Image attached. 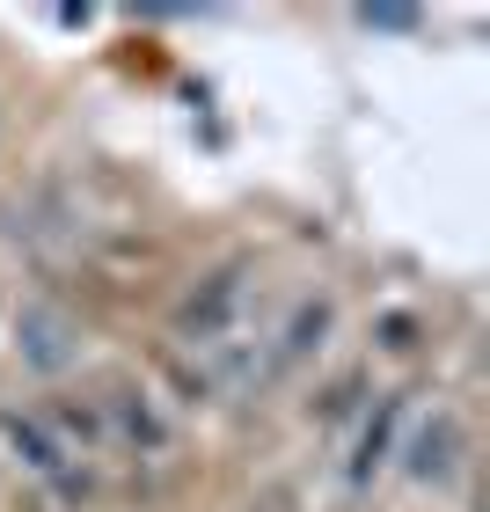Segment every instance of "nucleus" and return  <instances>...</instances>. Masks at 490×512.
<instances>
[{
    "label": "nucleus",
    "mask_w": 490,
    "mask_h": 512,
    "mask_svg": "<svg viewBox=\"0 0 490 512\" xmlns=\"http://www.w3.org/2000/svg\"><path fill=\"white\" fill-rule=\"evenodd\" d=\"M235 300H242V271H213V278H205V286L191 293V300H183V330H191V337H213L220 330V322L227 315H235Z\"/></svg>",
    "instance_id": "nucleus-1"
},
{
    "label": "nucleus",
    "mask_w": 490,
    "mask_h": 512,
    "mask_svg": "<svg viewBox=\"0 0 490 512\" xmlns=\"http://www.w3.org/2000/svg\"><path fill=\"white\" fill-rule=\"evenodd\" d=\"M22 344H30L37 366H66V359H74V330H66L59 315H44V308L22 315Z\"/></svg>",
    "instance_id": "nucleus-2"
},
{
    "label": "nucleus",
    "mask_w": 490,
    "mask_h": 512,
    "mask_svg": "<svg viewBox=\"0 0 490 512\" xmlns=\"http://www.w3.org/2000/svg\"><path fill=\"white\" fill-rule=\"evenodd\" d=\"M454 447H461V425H454V417H439V425L417 439V461H410V469L425 476V483H447V476H454Z\"/></svg>",
    "instance_id": "nucleus-3"
},
{
    "label": "nucleus",
    "mask_w": 490,
    "mask_h": 512,
    "mask_svg": "<svg viewBox=\"0 0 490 512\" xmlns=\"http://www.w3.org/2000/svg\"><path fill=\"white\" fill-rule=\"evenodd\" d=\"M366 22H373V30H417L410 8H366Z\"/></svg>",
    "instance_id": "nucleus-4"
}]
</instances>
